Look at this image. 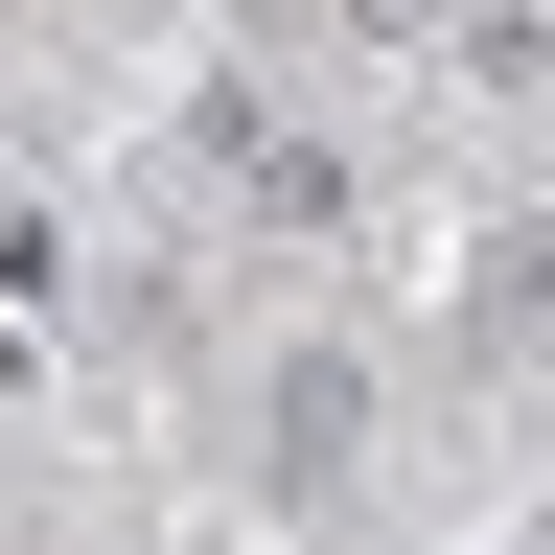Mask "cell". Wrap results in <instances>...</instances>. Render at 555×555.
<instances>
[{
	"label": "cell",
	"instance_id": "1",
	"mask_svg": "<svg viewBox=\"0 0 555 555\" xmlns=\"http://www.w3.org/2000/svg\"><path fill=\"white\" fill-rule=\"evenodd\" d=\"M255 440H278V486H371V440H393V371H371L347 324H301V347L255 371Z\"/></svg>",
	"mask_w": 555,
	"mask_h": 555
},
{
	"label": "cell",
	"instance_id": "2",
	"mask_svg": "<svg viewBox=\"0 0 555 555\" xmlns=\"http://www.w3.org/2000/svg\"><path fill=\"white\" fill-rule=\"evenodd\" d=\"M440 324H463V371H555V208H486L463 278H440Z\"/></svg>",
	"mask_w": 555,
	"mask_h": 555
},
{
	"label": "cell",
	"instance_id": "3",
	"mask_svg": "<svg viewBox=\"0 0 555 555\" xmlns=\"http://www.w3.org/2000/svg\"><path fill=\"white\" fill-rule=\"evenodd\" d=\"M208 163H232V208H255V232H347V139H324V116L208 93Z\"/></svg>",
	"mask_w": 555,
	"mask_h": 555
},
{
	"label": "cell",
	"instance_id": "4",
	"mask_svg": "<svg viewBox=\"0 0 555 555\" xmlns=\"http://www.w3.org/2000/svg\"><path fill=\"white\" fill-rule=\"evenodd\" d=\"M440 69H463V93H555V0H463Z\"/></svg>",
	"mask_w": 555,
	"mask_h": 555
},
{
	"label": "cell",
	"instance_id": "5",
	"mask_svg": "<svg viewBox=\"0 0 555 555\" xmlns=\"http://www.w3.org/2000/svg\"><path fill=\"white\" fill-rule=\"evenodd\" d=\"M324 24H347V47H440L463 0H324Z\"/></svg>",
	"mask_w": 555,
	"mask_h": 555
}]
</instances>
